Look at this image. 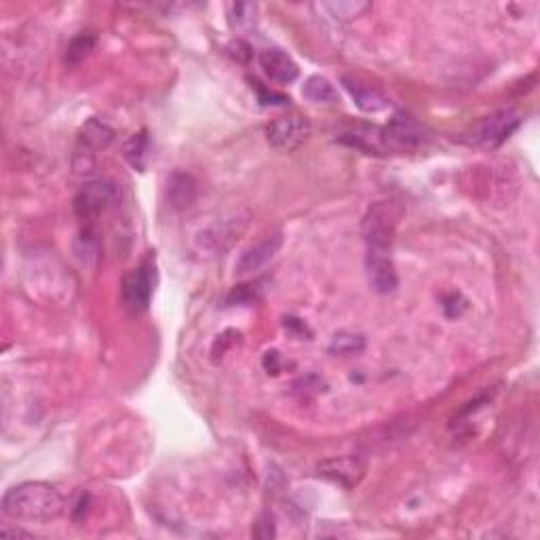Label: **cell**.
<instances>
[{
    "label": "cell",
    "instance_id": "obj_1",
    "mask_svg": "<svg viewBox=\"0 0 540 540\" xmlns=\"http://www.w3.org/2000/svg\"><path fill=\"white\" fill-rule=\"evenodd\" d=\"M64 498L49 483L26 482L3 496V513L17 521H51L62 515Z\"/></svg>",
    "mask_w": 540,
    "mask_h": 540
},
{
    "label": "cell",
    "instance_id": "obj_2",
    "mask_svg": "<svg viewBox=\"0 0 540 540\" xmlns=\"http://www.w3.org/2000/svg\"><path fill=\"white\" fill-rule=\"evenodd\" d=\"M404 207L397 201H378L363 218V239L368 254H388L395 241Z\"/></svg>",
    "mask_w": 540,
    "mask_h": 540
},
{
    "label": "cell",
    "instance_id": "obj_3",
    "mask_svg": "<svg viewBox=\"0 0 540 540\" xmlns=\"http://www.w3.org/2000/svg\"><path fill=\"white\" fill-rule=\"evenodd\" d=\"M521 118L518 112L513 110H498L490 117H483L482 121L473 125L466 131L465 142L471 146L482 148V150H494L501 148L505 144L515 129L519 127Z\"/></svg>",
    "mask_w": 540,
    "mask_h": 540
},
{
    "label": "cell",
    "instance_id": "obj_4",
    "mask_svg": "<svg viewBox=\"0 0 540 540\" xmlns=\"http://www.w3.org/2000/svg\"><path fill=\"white\" fill-rule=\"evenodd\" d=\"M248 213H232L228 215V218L213 222L212 226H207L205 231L199 232V237H196V249L201 251V256H218L222 251H226L237 241L245 228H248Z\"/></svg>",
    "mask_w": 540,
    "mask_h": 540
},
{
    "label": "cell",
    "instance_id": "obj_5",
    "mask_svg": "<svg viewBox=\"0 0 540 540\" xmlns=\"http://www.w3.org/2000/svg\"><path fill=\"white\" fill-rule=\"evenodd\" d=\"M313 134L309 118L302 114H285L266 127L268 144L279 152H293Z\"/></svg>",
    "mask_w": 540,
    "mask_h": 540
},
{
    "label": "cell",
    "instance_id": "obj_6",
    "mask_svg": "<svg viewBox=\"0 0 540 540\" xmlns=\"http://www.w3.org/2000/svg\"><path fill=\"white\" fill-rule=\"evenodd\" d=\"M154 292V256H148L140 266L131 270L123 281V302L131 313L148 309Z\"/></svg>",
    "mask_w": 540,
    "mask_h": 540
},
{
    "label": "cell",
    "instance_id": "obj_7",
    "mask_svg": "<svg viewBox=\"0 0 540 540\" xmlns=\"http://www.w3.org/2000/svg\"><path fill=\"white\" fill-rule=\"evenodd\" d=\"M118 196H121V192H118L117 184L106 182V179L91 182L76 195L74 212L81 220H93L104 213L108 207H112L114 203H118Z\"/></svg>",
    "mask_w": 540,
    "mask_h": 540
},
{
    "label": "cell",
    "instance_id": "obj_8",
    "mask_svg": "<svg viewBox=\"0 0 540 540\" xmlns=\"http://www.w3.org/2000/svg\"><path fill=\"white\" fill-rule=\"evenodd\" d=\"M382 137L387 152L388 150H414L424 142V129L410 114L399 112L387 127H382Z\"/></svg>",
    "mask_w": 540,
    "mask_h": 540
},
{
    "label": "cell",
    "instance_id": "obj_9",
    "mask_svg": "<svg viewBox=\"0 0 540 540\" xmlns=\"http://www.w3.org/2000/svg\"><path fill=\"white\" fill-rule=\"evenodd\" d=\"M317 473H319V477L338 483L340 488L351 490L363 479L365 462L359 456H334V458L321 460L317 465Z\"/></svg>",
    "mask_w": 540,
    "mask_h": 540
},
{
    "label": "cell",
    "instance_id": "obj_10",
    "mask_svg": "<svg viewBox=\"0 0 540 540\" xmlns=\"http://www.w3.org/2000/svg\"><path fill=\"white\" fill-rule=\"evenodd\" d=\"M281 245H283V237L279 235H268L257 241L256 245H251L241 254V257L237 260V274H254L257 270L266 266V264L273 260L274 256H277V251L281 249Z\"/></svg>",
    "mask_w": 540,
    "mask_h": 540
},
{
    "label": "cell",
    "instance_id": "obj_11",
    "mask_svg": "<svg viewBox=\"0 0 540 540\" xmlns=\"http://www.w3.org/2000/svg\"><path fill=\"white\" fill-rule=\"evenodd\" d=\"M365 268H368V281L374 292L393 293L399 287L397 270L388 254H368Z\"/></svg>",
    "mask_w": 540,
    "mask_h": 540
},
{
    "label": "cell",
    "instance_id": "obj_12",
    "mask_svg": "<svg viewBox=\"0 0 540 540\" xmlns=\"http://www.w3.org/2000/svg\"><path fill=\"white\" fill-rule=\"evenodd\" d=\"M260 68L264 74L279 85H290L298 79V64L281 49H264L260 53Z\"/></svg>",
    "mask_w": 540,
    "mask_h": 540
},
{
    "label": "cell",
    "instance_id": "obj_13",
    "mask_svg": "<svg viewBox=\"0 0 540 540\" xmlns=\"http://www.w3.org/2000/svg\"><path fill=\"white\" fill-rule=\"evenodd\" d=\"M342 85L363 112H380L384 108H388V98L380 89L371 87L368 83L355 79V76H342Z\"/></svg>",
    "mask_w": 540,
    "mask_h": 540
},
{
    "label": "cell",
    "instance_id": "obj_14",
    "mask_svg": "<svg viewBox=\"0 0 540 540\" xmlns=\"http://www.w3.org/2000/svg\"><path fill=\"white\" fill-rule=\"evenodd\" d=\"M196 199V182L195 178L188 176V173H171L170 179H167V203L176 209V212H182V209H188L192 203Z\"/></svg>",
    "mask_w": 540,
    "mask_h": 540
},
{
    "label": "cell",
    "instance_id": "obj_15",
    "mask_svg": "<svg viewBox=\"0 0 540 540\" xmlns=\"http://www.w3.org/2000/svg\"><path fill=\"white\" fill-rule=\"evenodd\" d=\"M302 95L309 101H313V104L334 106L340 101L338 91H335V87L326 79V76H310V79L304 83Z\"/></svg>",
    "mask_w": 540,
    "mask_h": 540
},
{
    "label": "cell",
    "instance_id": "obj_16",
    "mask_svg": "<svg viewBox=\"0 0 540 540\" xmlns=\"http://www.w3.org/2000/svg\"><path fill=\"white\" fill-rule=\"evenodd\" d=\"M95 43H98V36L93 32L76 34L68 43V47H65V64L79 65L81 62H85L95 49Z\"/></svg>",
    "mask_w": 540,
    "mask_h": 540
},
{
    "label": "cell",
    "instance_id": "obj_17",
    "mask_svg": "<svg viewBox=\"0 0 540 540\" xmlns=\"http://www.w3.org/2000/svg\"><path fill=\"white\" fill-rule=\"evenodd\" d=\"M81 140L87 144L89 148H108V144L114 140V131L108 127L106 123L98 121V118H91L85 127L81 131Z\"/></svg>",
    "mask_w": 540,
    "mask_h": 540
},
{
    "label": "cell",
    "instance_id": "obj_18",
    "mask_svg": "<svg viewBox=\"0 0 540 540\" xmlns=\"http://www.w3.org/2000/svg\"><path fill=\"white\" fill-rule=\"evenodd\" d=\"M257 22V7L249 3H232L228 4V23L232 28L243 32V30H251Z\"/></svg>",
    "mask_w": 540,
    "mask_h": 540
},
{
    "label": "cell",
    "instance_id": "obj_19",
    "mask_svg": "<svg viewBox=\"0 0 540 540\" xmlns=\"http://www.w3.org/2000/svg\"><path fill=\"white\" fill-rule=\"evenodd\" d=\"M123 157L129 161V165L134 167V170L144 171V167H146V157H148V134L146 131H140V134L134 135L127 144H125Z\"/></svg>",
    "mask_w": 540,
    "mask_h": 540
},
{
    "label": "cell",
    "instance_id": "obj_20",
    "mask_svg": "<svg viewBox=\"0 0 540 540\" xmlns=\"http://www.w3.org/2000/svg\"><path fill=\"white\" fill-rule=\"evenodd\" d=\"M321 11H326L329 17H334V20H353V17H359L363 13V11L370 9V3H353V0H346V3H323L319 4Z\"/></svg>",
    "mask_w": 540,
    "mask_h": 540
},
{
    "label": "cell",
    "instance_id": "obj_21",
    "mask_svg": "<svg viewBox=\"0 0 540 540\" xmlns=\"http://www.w3.org/2000/svg\"><path fill=\"white\" fill-rule=\"evenodd\" d=\"M365 346V342L361 335L355 334H338L334 335L332 344H329V351L338 353V355H353V353H359Z\"/></svg>",
    "mask_w": 540,
    "mask_h": 540
},
{
    "label": "cell",
    "instance_id": "obj_22",
    "mask_svg": "<svg viewBox=\"0 0 540 540\" xmlns=\"http://www.w3.org/2000/svg\"><path fill=\"white\" fill-rule=\"evenodd\" d=\"M274 521H273V515L270 513H264L260 519H257V524L254 526V536L256 538H262V540H268V538H274Z\"/></svg>",
    "mask_w": 540,
    "mask_h": 540
},
{
    "label": "cell",
    "instance_id": "obj_23",
    "mask_svg": "<svg viewBox=\"0 0 540 540\" xmlns=\"http://www.w3.org/2000/svg\"><path fill=\"white\" fill-rule=\"evenodd\" d=\"M257 93H260V101L262 104H266V106H285V104H290V98H285V95H279V93H274V91H268V89H264V87H257Z\"/></svg>",
    "mask_w": 540,
    "mask_h": 540
},
{
    "label": "cell",
    "instance_id": "obj_24",
    "mask_svg": "<svg viewBox=\"0 0 540 540\" xmlns=\"http://www.w3.org/2000/svg\"><path fill=\"white\" fill-rule=\"evenodd\" d=\"M264 368L268 370V374H277L279 371V353L277 351L266 353V357H264Z\"/></svg>",
    "mask_w": 540,
    "mask_h": 540
},
{
    "label": "cell",
    "instance_id": "obj_25",
    "mask_svg": "<svg viewBox=\"0 0 540 540\" xmlns=\"http://www.w3.org/2000/svg\"><path fill=\"white\" fill-rule=\"evenodd\" d=\"M3 536H13V538H32V534L23 532V530H9V527H4V530H0Z\"/></svg>",
    "mask_w": 540,
    "mask_h": 540
}]
</instances>
